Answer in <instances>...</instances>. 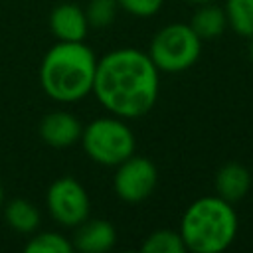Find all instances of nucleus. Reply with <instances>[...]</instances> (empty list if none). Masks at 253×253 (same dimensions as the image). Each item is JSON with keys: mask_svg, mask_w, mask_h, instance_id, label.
Instances as JSON below:
<instances>
[{"mask_svg": "<svg viewBox=\"0 0 253 253\" xmlns=\"http://www.w3.org/2000/svg\"><path fill=\"white\" fill-rule=\"evenodd\" d=\"M117 4L134 18H150L160 12L164 0H117Z\"/></svg>", "mask_w": 253, "mask_h": 253, "instance_id": "18", "label": "nucleus"}, {"mask_svg": "<svg viewBox=\"0 0 253 253\" xmlns=\"http://www.w3.org/2000/svg\"><path fill=\"white\" fill-rule=\"evenodd\" d=\"M227 28L239 38H253V0H225L223 4Z\"/></svg>", "mask_w": 253, "mask_h": 253, "instance_id": "14", "label": "nucleus"}, {"mask_svg": "<svg viewBox=\"0 0 253 253\" xmlns=\"http://www.w3.org/2000/svg\"><path fill=\"white\" fill-rule=\"evenodd\" d=\"M119 4L117 0H89L85 8V16L89 22V28H107L117 18Z\"/></svg>", "mask_w": 253, "mask_h": 253, "instance_id": "17", "label": "nucleus"}, {"mask_svg": "<svg viewBox=\"0 0 253 253\" xmlns=\"http://www.w3.org/2000/svg\"><path fill=\"white\" fill-rule=\"evenodd\" d=\"M38 132L42 140L51 148H69L75 142H79L83 125L79 119L67 111H51L43 115L40 121Z\"/></svg>", "mask_w": 253, "mask_h": 253, "instance_id": "8", "label": "nucleus"}, {"mask_svg": "<svg viewBox=\"0 0 253 253\" xmlns=\"http://www.w3.org/2000/svg\"><path fill=\"white\" fill-rule=\"evenodd\" d=\"M239 219L233 204L215 196L194 200L182 213L180 235L186 251L192 253H221L237 235Z\"/></svg>", "mask_w": 253, "mask_h": 253, "instance_id": "3", "label": "nucleus"}, {"mask_svg": "<svg viewBox=\"0 0 253 253\" xmlns=\"http://www.w3.org/2000/svg\"><path fill=\"white\" fill-rule=\"evenodd\" d=\"M142 253H184L186 245L180 231L174 229H156L148 233L140 245Z\"/></svg>", "mask_w": 253, "mask_h": 253, "instance_id": "15", "label": "nucleus"}, {"mask_svg": "<svg viewBox=\"0 0 253 253\" xmlns=\"http://www.w3.org/2000/svg\"><path fill=\"white\" fill-rule=\"evenodd\" d=\"M160 91V71L146 51L117 47L97 59L91 93L99 105L125 121L150 113Z\"/></svg>", "mask_w": 253, "mask_h": 253, "instance_id": "1", "label": "nucleus"}, {"mask_svg": "<svg viewBox=\"0 0 253 253\" xmlns=\"http://www.w3.org/2000/svg\"><path fill=\"white\" fill-rule=\"evenodd\" d=\"M251 188V174L239 162H225L215 174V194L231 204L243 200Z\"/></svg>", "mask_w": 253, "mask_h": 253, "instance_id": "11", "label": "nucleus"}, {"mask_svg": "<svg viewBox=\"0 0 253 253\" xmlns=\"http://www.w3.org/2000/svg\"><path fill=\"white\" fill-rule=\"evenodd\" d=\"M2 208H4L6 225L10 229H14L16 233H22V235H32L34 231H38V227L42 223V213L34 202H30L26 198H14L10 202H4Z\"/></svg>", "mask_w": 253, "mask_h": 253, "instance_id": "12", "label": "nucleus"}, {"mask_svg": "<svg viewBox=\"0 0 253 253\" xmlns=\"http://www.w3.org/2000/svg\"><path fill=\"white\" fill-rule=\"evenodd\" d=\"M97 57L83 42H57L40 63V85L57 103H77L93 89Z\"/></svg>", "mask_w": 253, "mask_h": 253, "instance_id": "2", "label": "nucleus"}, {"mask_svg": "<svg viewBox=\"0 0 253 253\" xmlns=\"http://www.w3.org/2000/svg\"><path fill=\"white\" fill-rule=\"evenodd\" d=\"M26 253H71V239L57 231H34L30 241L24 245Z\"/></svg>", "mask_w": 253, "mask_h": 253, "instance_id": "16", "label": "nucleus"}, {"mask_svg": "<svg viewBox=\"0 0 253 253\" xmlns=\"http://www.w3.org/2000/svg\"><path fill=\"white\" fill-rule=\"evenodd\" d=\"M188 2H192V4H206V2H213V0H188Z\"/></svg>", "mask_w": 253, "mask_h": 253, "instance_id": "21", "label": "nucleus"}, {"mask_svg": "<svg viewBox=\"0 0 253 253\" xmlns=\"http://www.w3.org/2000/svg\"><path fill=\"white\" fill-rule=\"evenodd\" d=\"M45 206L59 225L77 227L81 221L89 217L91 200L83 184L71 176H61L53 180L45 194Z\"/></svg>", "mask_w": 253, "mask_h": 253, "instance_id": "6", "label": "nucleus"}, {"mask_svg": "<svg viewBox=\"0 0 253 253\" xmlns=\"http://www.w3.org/2000/svg\"><path fill=\"white\" fill-rule=\"evenodd\" d=\"M146 53L150 55L158 71L180 73L190 69L198 61L202 53V40L190 28V24L174 22L162 26L154 34Z\"/></svg>", "mask_w": 253, "mask_h": 253, "instance_id": "5", "label": "nucleus"}, {"mask_svg": "<svg viewBox=\"0 0 253 253\" xmlns=\"http://www.w3.org/2000/svg\"><path fill=\"white\" fill-rule=\"evenodd\" d=\"M247 53H249V59H251V63H253V38H251V42H249V49H247Z\"/></svg>", "mask_w": 253, "mask_h": 253, "instance_id": "20", "label": "nucleus"}, {"mask_svg": "<svg viewBox=\"0 0 253 253\" xmlns=\"http://www.w3.org/2000/svg\"><path fill=\"white\" fill-rule=\"evenodd\" d=\"M4 202H6V194H4V186L0 184V208L4 206Z\"/></svg>", "mask_w": 253, "mask_h": 253, "instance_id": "19", "label": "nucleus"}, {"mask_svg": "<svg viewBox=\"0 0 253 253\" xmlns=\"http://www.w3.org/2000/svg\"><path fill=\"white\" fill-rule=\"evenodd\" d=\"M49 30L57 42H83L89 30L85 10L73 2H61L49 12Z\"/></svg>", "mask_w": 253, "mask_h": 253, "instance_id": "9", "label": "nucleus"}, {"mask_svg": "<svg viewBox=\"0 0 253 253\" xmlns=\"http://www.w3.org/2000/svg\"><path fill=\"white\" fill-rule=\"evenodd\" d=\"M79 142L93 162L113 168L134 154L136 148L132 128L125 123V119L115 115L93 119L87 126H83Z\"/></svg>", "mask_w": 253, "mask_h": 253, "instance_id": "4", "label": "nucleus"}, {"mask_svg": "<svg viewBox=\"0 0 253 253\" xmlns=\"http://www.w3.org/2000/svg\"><path fill=\"white\" fill-rule=\"evenodd\" d=\"M190 28L198 34L200 40L219 38L227 30V18L223 6H217L213 2L198 4V8L190 18Z\"/></svg>", "mask_w": 253, "mask_h": 253, "instance_id": "13", "label": "nucleus"}, {"mask_svg": "<svg viewBox=\"0 0 253 253\" xmlns=\"http://www.w3.org/2000/svg\"><path fill=\"white\" fill-rule=\"evenodd\" d=\"M158 182L156 166L146 156L130 154L126 160L115 166L113 188L115 194L126 204H138L146 200Z\"/></svg>", "mask_w": 253, "mask_h": 253, "instance_id": "7", "label": "nucleus"}, {"mask_svg": "<svg viewBox=\"0 0 253 253\" xmlns=\"http://www.w3.org/2000/svg\"><path fill=\"white\" fill-rule=\"evenodd\" d=\"M73 249L81 253H105L117 243V229L107 219H85L73 227Z\"/></svg>", "mask_w": 253, "mask_h": 253, "instance_id": "10", "label": "nucleus"}]
</instances>
